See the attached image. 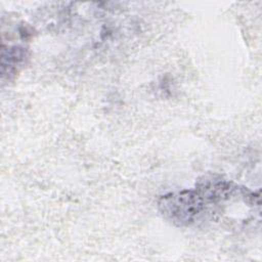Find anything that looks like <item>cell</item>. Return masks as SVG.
Masks as SVG:
<instances>
[{
  "instance_id": "2",
  "label": "cell",
  "mask_w": 262,
  "mask_h": 262,
  "mask_svg": "<svg viewBox=\"0 0 262 262\" xmlns=\"http://www.w3.org/2000/svg\"><path fill=\"white\" fill-rule=\"evenodd\" d=\"M28 58V51L21 46H7L2 45L1 48V79L4 82L5 78L10 80L26 62Z\"/></svg>"
},
{
  "instance_id": "1",
  "label": "cell",
  "mask_w": 262,
  "mask_h": 262,
  "mask_svg": "<svg viewBox=\"0 0 262 262\" xmlns=\"http://www.w3.org/2000/svg\"><path fill=\"white\" fill-rule=\"evenodd\" d=\"M220 203L214 183L210 179L194 188L169 192L158 200L161 215L176 226H189L201 219L211 206Z\"/></svg>"
}]
</instances>
